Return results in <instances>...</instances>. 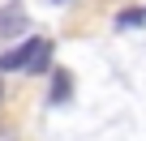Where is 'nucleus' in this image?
<instances>
[{"mask_svg": "<svg viewBox=\"0 0 146 141\" xmlns=\"http://www.w3.org/2000/svg\"><path fill=\"white\" fill-rule=\"evenodd\" d=\"M69 98V73L64 68H52V98L47 103H64Z\"/></svg>", "mask_w": 146, "mask_h": 141, "instance_id": "f03ea898", "label": "nucleus"}, {"mask_svg": "<svg viewBox=\"0 0 146 141\" xmlns=\"http://www.w3.org/2000/svg\"><path fill=\"white\" fill-rule=\"evenodd\" d=\"M9 26H26V13H22L17 5H9L5 13H0V30H9Z\"/></svg>", "mask_w": 146, "mask_h": 141, "instance_id": "7ed1b4c3", "label": "nucleus"}, {"mask_svg": "<svg viewBox=\"0 0 146 141\" xmlns=\"http://www.w3.org/2000/svg\"><path fill=\"white\" fill-rule=\"evenodd\" d=\"M0 141H13V137H9V132H0Z\"/></svg>", "mask_w": 146, "mask_h": 141, "instance_id": "20e7f679", "label": "nucleus"}, {"mask_svg": "<svg viewBox=\"0 0 146 141\" xmlns=\"http://www.w3.org/2000/svg\"><path fill=\"white\" fill-rule=\"evenodd\" d=\"M47 60H52L47 39H26V43H17L13 51L0 56V68H5V73H13V68H26V73H47Z\"/></svg>", "mask_w": 146, "mask_h": 141, "instance_id": "f257e3e1", "label": "nucleus"}]
</instances>
